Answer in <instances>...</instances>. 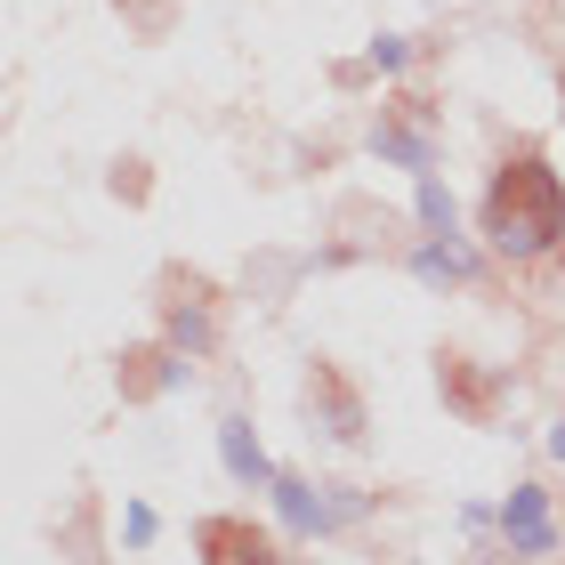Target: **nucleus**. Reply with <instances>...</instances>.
Listing matches in <instances>:
<instances>
[{"mask_svg": "<svg viewBox=\"0 0 565 565\" xmlns=\"http://www.w3.org/2000/svg\"><path fill=\"white\" fill-rule=\"evenodd\" d=\"M484 243L501 259H542V250L565 243V186L533 146H518L484 186Z\"/></svg>", "mask_w": 565, "mask_h": 565, "instance_id": "f257e3e1", "label": "nucleus"}, {"mask_svg": "<svg viewBox=\"0 0 565 565\" xmlns=\"http://www.w3.org/2000/svg\"><path fill=\"white\" fill-rule=\"evenodd\" d=\"M509 533H518L525 550H542V493H518V501H509Z\"/></svg>", "mask_w": 565, "mask_h": 565, "instance_id": "7ed1b4c3", "label": "nucleus"}, {"mask_svg": "<svg viewBox=\"0 0 565 565\" xmlns=\"http://www.w3.org/2000/svg\"><path fill=\"white\" fill-rule=\"evenodd\" d=\"M194 550H202V565H282V550L250 518H202L194 525Z\"/></svg>", "mask_w": 565, "mask_h": 565, "instance_id": "f03ea898", "label": "nucleus"}]
</instances>
